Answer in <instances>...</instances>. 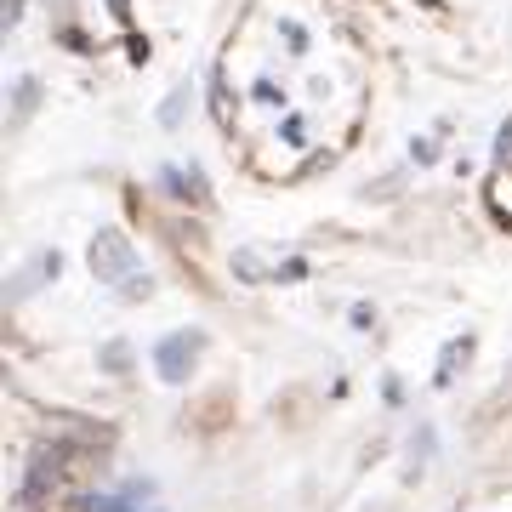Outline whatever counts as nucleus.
Segmentation results:
<instances>
[{
	"label": "nucleus",
	"mask_w": 512,
	"mask_h": 512,
	"mask_svg": "<svg viewBox=\"0 0 512 512\" xmlns=\"http://www.w3.org/2000/svg\"><path fill=\"white\" fill-rule=\"evenodd\" d=\"M86 262H92V274H97V285H126L131 274H137V245H131L120 228H97V239H92V251H86Z\"/></svg>",
	"instance_id": "1"
},
{
	"label": "nucleus",
	"mask_w": 512,
	"mask_h": 512,
	"mask_svg": "<svg viewBox=\"0 0 512 512\" xmlns=\"http://www.w3.org/2000/svg\"><path fill=\"white\" fill-rule=\"evenodd\" d=\"M200 353H205V330H171V336L154 342V376L160 382H188Z\"/></svg>",
	"instance_id": "2"
},
{
	"label": "nucleus",
	"mask_w": 512,
	"mask_h": 512,
	"mask_svg": "<svg viewBox=\"0 0 512 512\" xmlns=\"http://www.w3.org/2000/svg\"><path fill=\"white\" fill-rule=\"evenodd\" d=\"M63 461H69V450H63V444H40L35 456H29V473H23V490H18V501L29 512L52 501L57 478H63Z\"/></svg>",
	"instance_id": "3"
},
{
	"label": "nucleus",
	"mask_w": 512,
	"mask_h": 512,
	"mask_svg": "<svg viewBox=\"0 0 512 512\" xmlns=\"http://www.w3.org/2000/svg\"><path fill=\"white\" fill-rule=\"evenodd\" d=\"M473 336H456V342H444V353H439V370H433V387H450L456 382V370H467V359H473Z\"/></svg>",
	"instance_id": "4"
},
{
	"label": "nucleus",
	"mask_w": 512,
	"mask_h": 512,
	"mask_svg": "<svg viewBox=\"0 0 512 512\" xmlns=\"http://www.w3.org/2000/svg\"><path fill=\"white\" fill-rule=\"evenodd\" d=\"M35 103H40V80L35 74H23L18 86H12V126H23V120L35 114Z\"/></svg>",
	"instance_id": "5"
},
{
	"label": "nucleus",
	"mask_w": 512,
	"mask_h": 512,
	"mask_svg": "<svg viewBox=\"0 0 512 512\" xmlns=\"http://www.w3.org/2000/svg\"><path fill=\"white\" fill-rule=\"evenodd\" d=\"M183 109H188V86L177 80V86H171V97H165V109H160V126L177 131V126H183Z\"/></svg>",
	"instance_id": "6"
},
{
	"label": "nucleus",
	"mask_w": 512,
	"mask_h": 512,
	"mask_svg": "<svg viewBox=\"0 0 512 512\" xmlns=\"http://www.w3.org/2000/svg\"><path fill=\"white\" fill-rule=\"evenodd\" d=\"M148 291H154V274H148V268H137V274L120 285V302H143Z\"/></svg>",
	"instance_id": "7"
},
{
	"label": "nucleus",
	"mask_w": 512,
	"mask_h": 512,
	"mask_svg": "<svg viewBox=\"0 0 512 512\" xmlns=\"http://www.w3.org/2000/svg\"><path fill=\"white\" fill-rule=\"evenodd\" d=\"M35 268H40V274H57V268H63V256H57V251H46V256L35 262ZM23 291H29V274L18 279V291H12V296H23Z\"/></svg>",
	"instance_id": "8"
},
{
	"label": "nucleus",
	"mask_w": 512,
	"mask_h": 512,
	"mask_svg": "<svg viewBox=\"0 0 512 512\" xmlns=\"http://www.w3.org/2000/svg\"><path fill=\"white\" fill-rule=\"evenodd\" d=\"M495 160H512V114L501 120V131H495Z\"/></svg>",
	"instance_id": "9"
},
{
	"label": "nucleus",
	"mask_w": 512,
	"mask_h": 512,
	"mask_svg": "<svg viewBox=\"0 0 512 512\" xmlns=\"http://www.w3.org/2000/svg\"><path fill=\"white\" fill-rule=\"evenodd\" d=\"M103 365H109V370H126V365H131L126 342H109V348H103Z\"/></svg>",
	"instance_id": "10"
},
{
	"label": "nucleus",
	"mask_w": 512,
	"mask_h": 512,
	"mask_svg": "<svg viewBox=\"0 0 512 512\" xmlns=\"http://www.w3.org/2000/svg\"><path fill=\"white\" fill-rule=\"evenodd\" d=\"M234 268H239V274H245V279H262V262H256L251 251H239V256H234Z\"/></svg>",
	"instance_id": "11"
},
{
	"label": "nucleus",
	"mask_w": 512,
	"mask_h": 512,
	"mask_svg": "<svg viewBox=\"0 0 512 512\" xmlns=\"http://www.w3.org/2000/svg\"><path fill=\"white\" fill-rule=\"evenodd\" d=\"M126 52H131V63H148V40H143V35H131V40H126Z\"/></svg>",
	"instance_id": "12"
},
{
	"label": "nucleus",
	"mask_w": 512,
	"mask_h": 512,
	"mask_svg": "<svg viewBox=\"0 0 512 512\" xmlns=\"http://www.w3.org/2000/svg\"><path fill=\"white\" fill-rule=\"evenodd\" d=\"M302 274H308V262H302V256H291V262L279 268V279H302Z\"/></svg>",
	"instance_id": "13"
},
{
	"label": "nucleus",
	"mask_w": 512,
	"mask_h": 512,
	"mask_svg": "<svg viewBox=\"0 0 512 512\" xmlns=\"http://www.w3.org/2000/svg\"><path fill=\"white\" fill-rule=\"evenodd\" d=\"M416 160H421V165H433V160H439V148L427 143V137H416Z\"/></svg>",
	"instance_id": "14"
},
{
	"label": "nucleus",
	"mask_w": 512,
	"mask_h": 512,
	"mask_svg": "<svg viewBox=\"0 0 512 512\" xmlns=\"http://www.w3.org/2000/svg\"><path fill=\"white\" fill-rule=\"evenodd\" d=\"M109 12H114V23H131V0H109Z\"/></svg>",
	"instance_id": "15"
},
{
	"label": "nucleus",
	"mask_w": 512,
	"mask_h": 512,
	"mask_svg": "<svg viewBox=\"0 0 512 512\" xmlns=\"http://www.w3.org/2000/svg\"><path fill=\"white\" fill-rule=\"evenodd\" d=\"M18 18H23V0H6V29H18Z\"/></svg>",
	"instance_id": "16"
}]
</instances>
